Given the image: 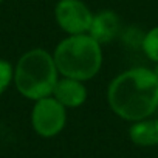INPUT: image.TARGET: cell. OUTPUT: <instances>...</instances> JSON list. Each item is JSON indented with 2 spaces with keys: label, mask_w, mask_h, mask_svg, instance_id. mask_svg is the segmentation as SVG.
I'll use <instances>...</instances> for the list:
<instances>
[{
  "label": "cell",
  "mask_w": 158,
  "mask_h": 158,
  "mask_svg": "<svg viewBox=\"0 0 158 158\" xmlns=\"http://www.w3.org/2000/svg\"><path fill=\"white\" fill-rule=\"evenodd\" d=\"M107 99L119 118L132 123L146 119L158 109V77L149 68H130L112 81Z\"/></svg>",
  "instance_id": "6da1fadb"
},
{
  "label": "cell",
  "mask_w": 158,
  "mask_h": 158,
  "mask_svg": "<svg viewBox=\"0 0 158 158\" xmlns=\"http://www.w3.org/2000/svg\"><path fill=\"white\" fill-rule=\"evenodd\" d=\"M53 59L64 77L89 81L102 65V51L90 34H74L59 42Z\"/></svg>",
  "instance_id": "7a4b0ae2"
},
{
  "label": "cell",
  "mask_w": 158,
  "mask_h": 158,
  "mask_svg": "<svg viewBox=\"0 0 158 158\" xmlns=\"http://www.w3.org/2000/svg\"><path fill=\"white\" fill-rule=\"evenodd\" d=\"M57 73L53 56L42 48H33L17 60L14 67V84L22 96L37 101L53 95Z\"/></svg>",
  "instance_id": "3957f363"
},
{
  "label": "cell",
  "mask_w": 158,
  "mask_h": 158,
  "mask_svg": "<svg viewBox=\"0 0 158 158\" xmlns=\"http://www.w3.org/2000/svg\"><path fill=\"white\" fill-rule=\"evenodd\" d=\"M67 123L65 107L54 98L47 96L37 99L31 110V126L42 138H53L62 132Z\"/></svg>",
  "instance_id": "277c9868"
},
{
  "label": "cell",
  "mask_w": 158,
  "mask_h": 158,
  "mask_svg": "<svg viewBox=\"0 0 158 158\" xmlns=\"http://www.w3.org/2000/svg\"><path fill=\"white\" fill-rule=\"evenodd\" d=\"M54 17L57 25L70 36L87 34L93 22L92 11L81 0H59L54 8Z\"/></svg>",
  "instance_id": "5b68a950"
},
{
  "label": "cell",
  "mask_w": 158,
  "mask_h": 158,
  "mask_svg": "<svg viewBox=\"0 0 158 158\" xmlns=\"http://www.w3.org/2000/svg\"><path fill=\"white\" fill-rule=\"evenodd\" d=\"M53 96L64 106V107H79L87 99V90L82 81L71 77L57 79L53 90Z\"/></svg>",
  "instance_id": "8992f818"
},
{
  "label": "cell",
  "mask_w": 158,
  "mask_h": 158,
  "mask_svg": "<svg viewBox=\"0 0 158 158\" xmlns=\"http://www.w3.org/2000/svg\"><path fill=\"white\" fill-rule=\"evenodd\" d=\"M119 31V19L113 11H101L99 14L93 16L92 27L89 34L101 45L110 42Z\"/></svg>",
  "instance_id": "52a82bcc"
},
{
  "label": "cell",
  "mask_w": 158,
  "mask_h": 158,
  "mask_svg": "<svg viewBox=\"0 0 158 158\" xmlns=\"http://www.w3.org/2000/svg\"><path fill=\"white\" fill-rule=\"evenodd\" d=\"M129 138L141 147L158 146V119H141L130 126Z\"/></svg>",
  "instance_id": "ba28073f"
},
{
  "label": "cell",
  "mask_w": 158,
  "mask_h": 158,
  "mask_svg": "<svg viewBox=\"0 0 158 158\" xmlns=\"http://www.w3.org/2000/svg\"><path fill=\"white\" fill-rule=\"evenodd\" d=\"M143 50L149 59L158 62V27L152 28L143 39Z\"/></svg>",
  "instance_id": "9c48e42d"
},
{
  "label": "cell",
  "mask_w": 158,
  "mask_h": 158,
  "mask_svg": "<svg viewBox=\"0 0 158 158\" xmlns=\"http://www.w3.org/2000/svg\"><path fill=\"white\" fill-rule=\"evenodd\" d=\"M11 82H14V67L10 60L0 59V95L8 90Z\"/></svg>",
  "instance_id": "30bf717a"
},
{
  "label": "cell",
  "mask_w": 158,
  "mask_h": 158,
  "mask_svg": "<svg viewBox=\"0 0 158 158\" xmlns=\"http://www.w3.org/2000/svg\"><path fill=\"white\" fill-rule=\"evenodd\" d=\"M152 71H153V73H155V76L158 77V62H156V67H155V68H153Z\"/></svg>",
  "instance_id": "8fae6325"
},
{
  "label": "cell",
  "mask_w": 158,
  "mask_h": 158,
  "mask_svg": "<svg viewBox=\"0 0 158 158\" xmlns=\"http://www.w3.org/2000/svg\"><path fill=\"white\" fill-rule=\"evenodd\" d=\"M3 2H5V0H0V3H3Z\"/></svg>",
  "instance_id": "7c38bea8"
}]
</instances>
